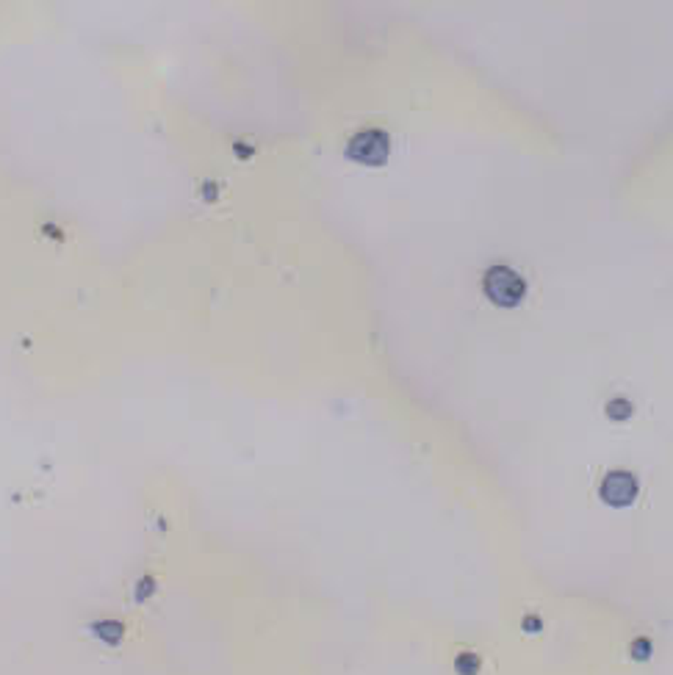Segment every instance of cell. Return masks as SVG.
<instances>
[{
	"label": "cell",
	"mask_w": 673,
	"mask_h": 675,
	"mask_svg": "<svg viewBox=\"0 0 673 675\" xmlns=\"http://www.w3.org/2000/svg\"><path fill=\"white\" fill-rule=\"evenodd\" d=\"M482 290L485 296L499 305V307H515L524 296H527V283L524 277L513 271L510 266H490L485 271V280H482Z\"/></svg>",
	"instance_id": "cell-1"
},
{
	"label": "cell",
	"mask_w": 673,
	"mask_h": 675,
	"mask_svg": "<svg viewBox=\"0 0 673 675\" xmlns=\"http://www.w3.org/2000/svg\"><path fill=\"white\" fill-rule=\"evenodd\" d=\"M388 150H391V139L385 130L369 128V130H357L352 139L347 141V155L357 163H366V166H380L388 161Z\"/></svg>",
	"instance_id": "cell-2"
},
{
	"label": "cell",
	"mask_w": 673,
	"mask_h": 675,
	"mask_svg": "<svg viewBox=\"0 0 673 675\" xmlns=\"http://www.w3.org/2000/svg\"><path fill=\"white\" fill-rule=\"evenodd\" d=\"M638 493H640V482H638V476L629 474V471H623V468L609 471L607 476L602 479V484H599V495H602V501L609 504V507H618V510L635 504Z\"/></svg>",
	"instance_id": "cell-3"
},
{
	"label": "cell",
	"mask_w": 673,
	"mask_h": 675,
	"mask_svg": "<svg viewBox=\"0 0 673 675\" xmlns=\"http://www.w3.org/2000/svg\"><path fill=\"white\" fill-rule=\"evenodd\" d=\"M92 634L105 645H120L125 637V626L120 620H100V623H92Z\"/></svg>",
	"instance_id": "cell-4"
},
{
	"label": "cell",
	"mask_w": 673,
	"mask_h": 675,
	"mask_svg": "<svg viewBox=\"0 0 673 675\" xmlns=\"http://www.w3.org/2000/svg\"><path fill=\"white\" fill-rule=\"evenodd\" d=\"M454 673L457 675H477L480 673V656L471 650H463L454 656Z\"/></svg>",
	"instance_id": "cell-5"
},
{
	"label": "cell",
	"mask_w": 673,
	"mask_h": 675,
	"mask_svg": "<svg viewBox=\"0 0 673 675\" xmlns=\"http://www.w3.org/2000/svg\"><path fill=\"white\" fill-rule=\"evenodd\" d=\"M651 653H654V645H651V640H645V637H638V640H632V645H629V656H632L635 662L651 659Z\"/></svg>",
	"instance_id": "cell-6"
},
{
	"label": "cell",
	"mask_w": 673,
	"mask_h": 675,
	"mask_svg": "<svg viewBox=\"0 0 673 675\" xmlns=\"http://www.w3.org/2000/svg\"><path fill=\"white\" fill-rule=\"evenodd\" d=\"M607 416L615 421L629 418V416H632V404H629L626 399H612V401L607 404Z\"/></svg>",
	"instance_id": "cell-7"
},
{
	"label": "cell",
	"mask_w": 673,
	"mask_h": 675,
	"mask_svg": "<svg viewBox=\"0 0 673 675\" xmlns=\"http://www.w3.org/2000/svg\"><path fill=\"white\" fill-rule=\"evenodd\" d=\"M153 592H156V581L150 579V576H144V579L139 581V587H136V601H147Z\"/></svg>",
	"instance_id": "cell-8"
},
{
	"label": "cell",
	"mask_w": 673,
	"mask_h": 675,
	"mask_svg": "<svg viewBox=\"0 0 673 675\" xmlns=\"http://www.w3.org/2000/svg\"><path fill=\"white\" fill-rule=\"evenodd\" d=\"M521 628H524L527 634H538V631L543 628V620H541V617H535V614H527V617H524V623H521Z\"/></svg>",
	"instance_id": "cell-9"
}]
</instances>
